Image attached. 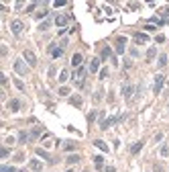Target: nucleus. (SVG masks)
Instances as JSON below:
<instances>
[{"label": "nucleus", "instance_id": "f257e3e1", "mask_svg": "<svg viewBox=\"0 0 169 172\" xmlns=\"http://www.w3.org/2000/svg\"><path fill=\"white\" fill-rule=\"evenodd\" d=\"M71 80H74V84H76V86H82V84H84V80H86V68H84V66H80L74 74H71Z\"/></svg>", "mask_w": 169, "mask_h": 172}, {"label": "nucleus", "instance_id": "f03ea898", "mask_svg": "<svg viewBox=\"0 0 169 172\" xmlns=\"http://www.w3.org/2000/svg\"><path fill=\"white\" fill-rule=\"evenodd\" d=\"M47 51H49V55H51L53 59H57V57H61V55H63V51H65V49H63V47H57V43L53 41L51 45L47 47Z\"/></svg>", "mask_w": 169, "mask_h": 172}, {"label": "nucleus", "instance_id": "7ed1b4c3", "mask_svg": "<svg viewBox=\"0 0 169 172\" xmlns=\"http://www.w3.org/2000/svg\"><path fill=\"white\" fill-rule=\"evenodd\" d=\"M163 84H165V76H163V74H157V76H155V82H153V92H155V94L161 92Z\"/></svg>", "mask_w": 169, "mask_h": 172}, {"label": "nucleus", "instance_id": "20e7f679", "mask_svg": "<svg viewBox=\"0 0 169 172\" xmlns=\"http://www.w3.org/2000/svg\"><path fill=\"white\" fill-rule=\"evenodd\" d=\"M14 72H16V74H20V76H27L29 68H27V63L22 61V59H16V61H14Z\"/></svg>", "mask_w": 169, "mask_h": 172}, {"label": "nucleus", "instance_id": "39448f33", "mask_svg": "<svg viewBox=\"0 0 169 172\" xmlns=\"http://www.w3.org/2000/svg\"><path fill=\"white\" fill-rule=\"evenodd\" d=\"M126 49V37H116V53L122 55Z\"/></svg>", "mask_w": 169, "mask_h": 172}, {"label": "nucleus", "instance_id": "423d86ee", "mask_svg": "<svg viewBox=\"0 0 169 172\" xmlns=\"http://www.w3.org/2000/svg\"><path fill=\"white\" fill-rule=\"evenodd\" d=\"M122 119H126V115H120V117H110V119L102 121V123H100V127H102V129H108L110 125H114L116 121H122Z\"/></svg>", "mask_w": 169, "mask_h": 172}, {"label": "nucleus", "instance_id": "0eeeda50", "mask_svg": "<svg viewBox=\"0 0 169 172\" xmlns=\"http://www.w3.org/2000/svg\"><path fill=\"white\" fill-rule=\"evenodd\" d=\"M53 23H55L57 27H65V25L69 23V18H67V14H55V18H53Z\"/></svg>", "mask_w": 169, "mask_h": 172}, {"label": "nucleus", "instance_id": "6e6552de", "mask_svg": "<svg viewBox=\"0 0 169 172\" xmlns=\"http://www.w3.org/2000/svg\"><path fill=\"white\" fill-rule=\"evenodd\" d=\"M22 57L27 59V63H29V66H33V68L37 66V57H35V53H33V51H29V49H27L25 53H22Z\"/></svg>", "mask_w": 169, "mask_h": 172}, {"label": "nucleus", "instance_id": "1a4fd4ad", "mask_svg": "<svg viewBox=\"0 0 169 172\" xmlns=\"http://www.w3.org/2000/svg\"><path fill=\"white\" fill-rule=\"evenodd\" d=\"M10 31H12L14 35H20V31H22V23H20V20H12V23H10Z\"/></svg>", "mask_w": 169, "mask_h": 172}, {"label": "nucleus", "instance_id": "9d476101", "mask_svg": "<svg viewBox=\"0 0 169 172\" xmlns=\"http://www.w3.org/2000/svg\"><path fill=\"white\" fill-rule=\"evenodd\" d=\"M135 41L139 43V45H143V43L149 41V35L147 33H135Z\"/></svg>", "mask_w": 169, "mask_h": 172}, {"label": "nucleus", "instance_id": "9b49d317", "mask_svg": "<svg viewBox=\"0 0 169 172\" xmlns=\"http://www.w3.org/2000/svg\"><path fill=\"white\" fill-rule=\"evenodd\" d=\"M82 61H84V55H82V53H76L74 57H71V66H74V68H80Z\"/></svg>", "mask_w": 169, "mask_h": 172}, {"label": "nucleus", "instance_id": "f8f14e48", "mask_svg": "<svg viewBox=\"0 0 169 172\" xmlns=\"http://www.w3.org/2000/svg\"><path fill=\"white\" fill-rule=\"evenodd\" d=\"M122 94H124L126 100H130V96H132V84H124L122 86Z\"/></svg>", "mask_w": 169, "mask_h": 172}, {"label": "nucleus", "instance_id": "ddd939ff", "mask_svg": "<svg viewBox=\"0 0 169 172\" xmlns=\"http://www.w3.org/2000/svg\"><path fill=\"white\" fill-rule=\"evenodd\" d=\"M29 168L35 170V172H41V170H43V164H41L39 160H31V162H29Z\"/></svg>", "mask_w": 169, "mask_h": 172}, {"label": "nucleus", "instance_id": "4468645a", "mask_svg": "<svg viewBox=\"0 0 169 172\" xmlns=\"http://www.w3.org/2000/svg\"><path fill=\"white\" fill-rule=\"evenodd\" d=\"M141 149H143V141H137V143H132V145L128 147V152L135 156V154H139V152H141Z\"/></svg>", "mask_w": 169, "mask_h": 172}, {"label": "nucleus", "instance_id": "2eb2a0df", "mask_svg": "<svg viewBox=\"0 0 169 172\" xmlns=\"http://www.w3.org/2000/svg\"><path fill=\"white\" fill-rule=\"evenodd\" d=\"M98 68H100V57H94L92 63H90V72L96 74V72H98Z\"/></svg>", "mask_w": 169, "mask_h": 172}, {"label": "nucleus", "instance_id": "dca6fc26", "mask_svg": "<svg viewBox=\"0 0 169 172\" xmlns=\"http://www.w3.org/2000/svg\"><path fill=\"white\" fill-rule=\"evenodd\" d=\"M94 145L98 147V149H102V152H108V145H106L102 139H94Z\"/></svg>", "mask_w": 169, "mask_h": 172}, {"label": "nucleus", "instance_id": "f3484780", "mask_svg": "<svg viewBox=\"0 0 169 172\" xmlns=\"http://www.w3.org/2000/svg\"><path fill=\"white\" fill-rule=\"evenodd\" d=\"M104 57H112V49H110L108 45H104V47H102V53H100V59H104Z\"/></svg>", "mask_w": 169, "mask_h": 172}, {"label": "nucleus", "instance_id": "a211bd4d", "mask_svg": "<svg viewBox=\"0 0 169 172\" xmlns=\"http://www.w3.org/2000/svg\"><path fill=\"white\" fill-rule=\"evenodd\" d=\"M8 106H10V111H14V113H16V111L20 109V100H16V98H14V100H10V102H8Z\"/></svg>", "mask_w": 169, "mask_h": 172}, {"label": "nucleus", "instance_id": "6ab92c4d", "mask_svg": "<svg viewBox=\"0 0 169 172\" xmlns=\"http://www.w3.org/2000/svg\"><path fill=\"white\" fill-rule=\"evenodd\" d=\"M94 164H96V168H98V170H102V166H104V158H102V156H96V158H94Z\"/></svg>", "mask_w": 169, "mask_h": 172}, {"label": "nucleus", "instance_id": "aec40b11", "mask_svg": "<svg viewBox=\"0 0 169 172\" xmlns=\"http://www.w3.org/2000/svg\"><path fill=\"white\" fill-rule=\"evenodd\" d=\"M82 160V156H78V154H74V156H67V164H78Z\"/></svg>", "mask_w": 169, "mask_h": 172}, {"label": "nucleus", "instance_id": "412c9836", "mask_svg": "<svg viewBox=\"0 0 169 172\" xmlns=\"http://www.w3.org/2000/svg\"><path fill=\"white\" fill-rule=\"evenodd\" d=\"M155 55H157V49H155V47H149V49H147V59L151 61Z\"/></svg>", "mask_w": 169, "mask_h": 172}, {"label": "nucleus", "instance_id": "4be33fe9", "mask_svg": "<svg viewBox=\"0 0 169 172\" xmlns=\"http://www.w3.org/2000/svg\"><path fill=\"white\" fill-rule=\"evenodd\" d=\"M37 156H41V158H45V160H49V154H47L45 149H41V147H37Z\"/></svg>", "mask_w": 169, "mask_h": 172}, {"label": "nucleus", "instance_id": "5701e85b", "mask_svg": "<svg viewBox=\"0 0 169 172\" xmlns=\"http://www.w3.org/2000/svg\"><path fill=\"white\" fill-rule=\"evenodd\" d=\"M27 137H31V135H29L27 131H20V133H18V141H29Z\"/></svg>", "mask_w": 169, "mask_h": 172}, {"label": "nucleus", "instance_id": "b1692460", "mask_svg": "<svg viewBox=\"0 0 169 172\" xmlns=\"http://www.w3.org/2000/svg\"><path fill=\"white\" fill-rule=\"evenodd\" d=\"M157 63H159V68H163L165 63H167V55H165V53H163V55H159V61H157Z\"/></svg>", "mask_w": 169, "mask_h": 172}, {"label": "nucleus", "instance_id": "393cba45", "mask_svg": "<svg viewBox=\"0 0 169 172\" xmlns=\"http://www.w3.org/2000/svg\"><path fill=\"white\" fill-rule=\"evenodd\" d=\"M0 172H16L14 166H0Z\"/></svg>", "mask_w": 169, "mask_h": 172}, {"label": "nucleus", "instance_id": "a878e982", "mask_svg": "<svg viewBox=\"0 0 169 172\" xmlns=\"http://www.w3.org/2000/svg\"><path fill=\"white\" fill-rule=\"evenodd\" d=\"M8 154H10V149H8V147H6V145H4V147H2V149H0V158H6V156H8Z\"/></svg>", "mask_w": 169, "mask_h": 172}, {"label": "nucleus", "instance_id": "bb28decb", "mask_svg": "<svg viewBox=\"0 0 169 172\" xmlns=\"http://www.w3.org/2000/svg\"><path fill=\"white\" fill-rule=\"evenodd\" d=\"M49 25H51V20H43V23L39 25V29H41V31H45V29H49Z\"/></svg>", "mask_w": 169, "mask_h": 172}, {"label": "nucleus", "instance_id": "cd10ccee", "mask_svg": "<svg viewBox=\"0 0 169 172\" xmlns=\"http://www.w3.org/2000/svg\"><path fill=\"white\" fill-rule=\"evenodd\" d=\"M67 78H69V72H67V70H63V72H61V76H59V82H65Z\"/></svg>", "mask_w": 169, "mask_h": 172}, {"label": "nucleus", "instance_id": "c85d7f7f", "mask_svg": "<svg viewBox=\"0 0 169 172\" xmlns=\"http://www.w3.org/2000/svg\"><path fill=\"white\" fill-rule=\"evenodd\" d=\"M69 102H71V104H82V98H80V96H71Z\"/></svg>", "mask_w": 169, "mask_h": 172}, {"label": "nucleus", "instance_id": "c756f323", "mask_svg": "<svg viewBox=\"0 0 169 172\" xmlns=\"http://www.w3.org/2000/svg\"><path fill=\"white\" fill-rule=\"evenodd\" d=\"M29 135H31V139H35V137H39V135H41V129H33V131H31Z\"/></svg>", "mask_w": 169, "mask_h": 172}, {"label": "nucleus", "instance_id": "7c9ffc66", "mask_svg": "<svg viewBox=\"0 0 169 172\" xmlns=\"http://www.w3.org/2000/svg\"><path fill=\"white\" fill-rule=\"evenodd\" d=\"M59 94H61V96H67V94H69V88H67V86H61V88H59Z\"/></svg>", "mask_w": 169, "mask_h": 172}, {"label": "nucleus", "instance_id": "2f4dec72", "mask_svg": "<svg viewBox=\"0 0 169 172\" xmlns=\"http://www.w3.org/2000/svg\"><path fill=\"white\" fill-rule=\"evenodd\" d=\"M14 84H16V88H18V90H25V84H22L20 80H14Z\"/></svg>", "mask_w": 169, "mask_h": 172}, {"label": "nucleus", "instance_id": "473e14b6", "mask_svg": "<svg viewBox=\"0 0 169 172\" xmlns=\"http://www.w3.org/2000/svg\"><path fill=\"white\" fill-rule=\"evenodd\" d=\"M96 115H98V113H96V111H92V113H90V115H88V121H90V123H92V121H94V119H96Z\"/></svg>", "mask_w": 169, "mask_h": 172}, {"label": "nucleus", "instance_id": "72a5a7b5", "mask_svg": "<svg viewBox=\"0 0 169 172\" xmlns=\"http://www.w3.org/2000/svg\"><path fill=\"white\" fill-rule=\"evenodd\" d=\"M98 76H100V78H106V76H108V70H106V68H102V70H100V74H98Z\"/></svg>", "mask_w": 169, "mask_h": 172}, {"label": "nucleus", "instance_id": "f704fd0d", "mask_svg": "<svg viewBox=\"0 0 169 172\" xmlns=\"http://www.w3.org/2000/svg\"><path fill=\"white\" fill-rule=\"evenodd\" d=\"M67 2H65V0H57V2H53V6H65Z\"/></svg>", "mask_w": 169, "mask_h": 172}, {"label": "nucleus", "instance_id": "c9c22d12", "mask_svg": "<svg viewBox=\"0 0 169 172\" xmlns=\"http://www.w3.org/2000/svg\"><path fill=\"white\" fill-rule=\"evenodd\" d=\"M63 149H76V143H65Z\"/></svg>", "mask_w": 169, "mask_h": 172}, {"label": "nucleus", "instance_id": "e433bc0d", "mask_svg": "<svg viewBox=\"0 0 169 172\" xmlns=\"http://www.w3.org/2000/svg\"><path fill=\"white\" fill-rule=\"evenodd\" d=\"M45 14H47V10H39V12H37V18H43Z\"/></svg>", "mask_w": 169, "mask_h": 172}, {"label": "nucleus", "instance_id": "4c0bfd02", "mask_svg": "<svg viewBox=\"0 0 169 172\" xmlns=\"http://www.w3.org/2000/svg\"><path fill=\"white\" fill-rule=\"evenodd\" d=\"M167 152H169L167 145H163V147H161V156H167Z\"/></svg>", "mask_w": 169, "mask_h": 172}, {"label": "nucleus", "instance_id": "58836bf2", "mask_svg": "<svg viewBox=\"0 0 169 172\" xmlns=\"http://www.w3.org/2000/svg\"><path fill=\"white\" fill-rule=\"evenodd\" d=\"M155 41H157V43H163V41H165V37H163V35H157V39H155Z\"/></svg>", "mask_w": 169, "mask_h": 172}, {"label": "nucleus", "instance_id": "ea45409f", "mask_svg": "<svg viewBox=\"0 0 169 172\" xmlns=\"http://www.w3.org/2000/svg\"><path fill=\"white\" fill-rule=\"evenodd\" d=\"M106 172H116V170H114L112 166H108V168H106Z\"/></svg>", "mask_w": 169, "mask_h": 172}, {"label": "nucleus", "instance_id": "a19ab883", "mask_svg": "<svg viewBox=\"0 0 169 172\" xmlns=\"http://www.w3.org/2000/svg\"><path fill=\"white\" fill-rule=\"evenodd\" d=\"M165 14H169V6H167V8H165Z\"/></svg>", "mask_w": 169, "mask_h": 172}, {"label": "nucleus", "instance_id": "79ce46f5", "mask_svg": "<svg viewBox=\"0 0 169 172\" xmlns=\"http://www.w3.org/2000/svg\"><path fill=\"white\" fill-rule=\"evenodd\" d=\"M84 172H88V170H84Z\"/></svg>", "mask_w": 169, "mask_h": 172}, {"label": "nucleus", "instance_id": "37998d69", "mask_svg": "<svg viewBox=\"0 0 169 172\" xmlns=\"http://www.w3.org/2000/svg\"><path fill=\"white\" fill-rule=\"evenodd\" d=\"M67 172H71V170H67Z\"/></svg>", "mask_w": 169, "mask_h": 172}]
</instances>
